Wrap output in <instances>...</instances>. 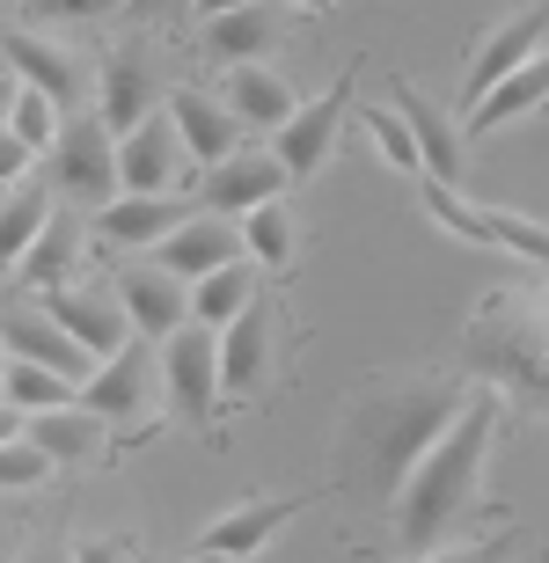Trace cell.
Masks as SVG:
<instances>
[{"instance_id": "obj_1", "label": "cell", "mask_w": 549, "mask_h": 563, "mask_svg": "<svg viewBox=\"0 0 549 563\" xmlns=\"http://www.w3.org/2000/svg\"><path fill=\"white\" fill-rule=\"evenodd\" d=\"M462 388L447 374H418V380H374L352 396L338 424V461L330 483L360 505H396V490L410 483V468L425 461V446L454 424Z\"/></svg>"}, {"instance_id": "obj_2", "label": "cell", "mask_w": 549, "mask_h": 563, "mask_svg": "<svg viewBox=\"0 0 549 563\" xmlns=\"http://www.w3.org/2000/svg\"><path fill=\"white\" fill-rule=\"evenodd\" d=\"M491 432H498V396L484 388V396H469L462 410H454V424L425 446V461L410 468V483H403L396 505H388L403 556H432V549H447L469 520H476V505H484Z\"/></svg>"}, {"instance_id": "obj_3", "label": "cell", "mask_w": 549, "mask_h": 563, "mask_svg": "<svg viewBox=\"0 0 549 563\" xmlns=\"http://www.w3.org/2000/svg\"><path fill=\"white\" fill-rule=\"evenodd\" d=\"M469 374H484L491 388L520 396L528 410H549V278L535 286H498L462 330Z\"/></svg>"}, {"instance_id": "obj_4", "label": "cell", "mask_w": 549, "mask_h": 563, "mask_svg": "<svg viewBox=\"0 0 549 563\" xmlns=\"http://www.w3.org/2000/svg\"><path fill=\"white\" fill-rule=\"evenodd\" d=\"M52 184H59V198L96 206V212L118 198V140H110V125L96 110L59 125V140H52Z\"/></svg>"}, {"instance_id": "obj_5", "label": "cell", "mask_w": 549, "mask_h": 563, "mask_svg": "<svg viewBox=\"0 0 549 563\" xmlns=\"http://www.w3.org/2000/svg\"><path fill=\"white\" fill-rule=\"evenodd\" d=\"M162 402L190 424L212 418V402H220V330L184 322V330L162 344Z\"/></svg>"}, {"instance_id": "obj_6", "label": "cell", "mask_w": 549, "mask_h": 563, "mask_svg": "<svg viewBox=\"0 0 549 563\" xmlns=\"http://www.w3.org/2000/svg\"><path fill=\"white\" fill-rule=\"evenodd\" d=\"M184 140H176L169 110H147L140 125L118 140V190L125 198H169V190H184Z\"/></svg>"}, {"instance_id": "obj_7", "label": "cell", "mask_w": 549, "mask_h": 563, "mask_svg": "<svg viewBox=\"0 0 549 563\" xmlns=\"http://www.w3.org/2000/svg\"><path fill=\"white\" fill-rule=\"evenodd\" d=\"M37 308L59 322L74 344H81L96 366L103 358H118L132 344V322H125V308H118V292H88V286H52V292H37Z\"/></svg>"}, {"instance_id": "obj_8", "label": "cell", "mask_w": 549, "mask_h": 563, "mask_svg": "<svg viewBox=\"0 0 549 563\" xmlns=\"http://www.w3.org/2000/svg\"><path fill=\"white\" fill-rule=\"evenodd\" d=\"M154 380H162V358H154V344H125L118 358H103L96 374L81 380V410H96L103 424H125V418H140L154 402Z\"/></svg>"}, {"instance_id": "obj_9", "label": "cell", "mask_w": 549, "mask_h": 563, "mask_svg": "<svg viewBox=\"0 0 549 563\" xmlns=\"http://www.w3.org/2000/svg\"><path fill=\"white\" fill-rule=\"evenodd\" d=\"M0 344H8V358H30V366H52V374H66L74 388L96 374V358H88L81 344H74V336H66L59 322L37 308V300H8V308H0Z\"/></svg>"}, {"instance_id": "obj_10", "label": "cell", "mask_w": 549, "mask_h": 563, "mask_svg": "<svg viewBox=\"0 0 549 563\" xmlns=\"http://www.w3.org/2000/svg\"><path fill=\"white\" fill-rule=\"evenodd\" d=\"M154 264H162L169 278H184V286H198L206 272H228V264H242V220L190 212L176 234H162V242H154Z\"/></svg>"}, {"instance_id": "obj_11", "label": "cell", "mask_w": 549, "mask_h": 563, "mask_svg": "<svg viewBox=\"0 0 549 563\" xmlns=\"http://www.w3.org/2000/svg\"><path fill=\"white\" fill-rule=\"evenodd\" d=\"M286 184H294V176L278 168V154H228V162L198 168V206L220 212V220H242V212L272 206Z\"/></svg>"}, {"instance_id": "obj_12", "label": "cell", "mask_w": 549, "mask_h": 563, "mask_svg": "<svg viewBox=\"0 0 549 563\" xmlns=\"http://www.w3.org/2000/svg\"><path fill=\"white\" fill-rule=\"evenodd\" d=\"M344 103H352V74L330 81L316 103H300L294 118L278 125V168H286L294 184H300V176H316V168L330 162V140H338V125H344Z\"/></svg>"}, {"instance_id": "obj_13", "label": "cell", "mask_w": 549, "mask_h": 563, "mask_svg": "<svg viewBox=\"0 0 549 563\" xmlns=\"http://www.w3.org/2000/svg\"><path fill=\"white\" fill-rule=\"evenodd\" d=\"M0 66H15L22 88H37V96H52L59 110H74L88 96V74L74 52H59V44H44L37 30H0Z\"/></svg>"}, {"instance_id": "obj_14", "label": "cell", "mask_w": 549, "mask_h": 563, "mask_svg": "<svg viewBox=\"0 0 549 563\" xmlns=\"http://www.w3.org/2000/svg\"><path fill=\"white\" fill-rule=\"evenodd\" d=\"M118 308H125V322L147 336V344H169V336L190 322V286L169 278L162 264H140V272L118 278Z\"/></svg>"}, {"instance_id": "obj_15", "label": "cell", "mask_w": 549, "mask_h": 563, "mask_svg": "<svg viewBox=\"0 0 549 563\" xmlns=\"http://www.w3.org/2000/svg\"><path fill=\"white\" fill-rule=\"evenodd\" d=\"M162 110H169V125H176V140H184L190 168H212V162H228L234 146H242V118H234L228 103L198 96V88H176V96H162Z\"/></svg>"}, {"instance_id": "obj_16", "label": "cell", "mask_w": 549, "mask_h": 563, "mask_svg": "<svg viewBox=\"0 0 549 563\" xmlns=\"http://www.w3.org/2000/svg\"><path fill=\"white\" fill-rule=\"evenodd\" d=\"M542 30H549V8H528V15L498 22V30L484 37V52H476V66L462 74V103H484L506 74H520V66L542 52Z\"/></svg>"}, {"instance_id": "obj_17", "label": "cell", "mask_w": 549, "mask_h": 563, "mask_svg": "<svg viewBox=\"0 0 549 563\" xmlns=\"http://www.w3.org/2000/svg\"><path fill=\"white\" fill-rule=\"evenodd\" d=\"M396 118H403V132H410V146H418L425 176H432V184H454V176H462V132H454V118L410 81H396Z\"/></svg>"}, {"instance_id": "obj_18", "label": "cell", "mask_w": 549, "mask_h": 563, "mask_svg": "<svg viewBox=\"0 0 549 563\" xmlns=\"http://www.w3.org/2000/svg\"><path fill=\"white\" fill-rule=\"evenodd\" d=\"M272 366V300L256 292L250 308L220 330V396H256Z\"/></svg>"}, {"instance_id": "obj_19", "label": "cell", "mask_w": 549, "mask_h": 563, "mask_svg": "<svg viewBox=\"0 0 549 563\" xmlns=\"http://www.w3.org/2000/svg\"><path fill=\"white\" fill-rule=\"evenodd\" d=\"M184 220H190V212H184V190H169V198H125V190H118V198H110L88 228L103 234L110 250H154V242H162V234H176Z\"/></svg>"}, {"instance_id": "obj_20", "label": "cell", "mask_w": 549, "mask_h": 563, "mask_svg": "<svg viewBox=\"0 0 549 563\" xmlns=\"http://www.w3.org/2000/svg\"><path fill=\"white\" fill-rule=\"evenodd\" d=\"M147 110H162V74H154L147 52H110L103 66V103H96V118H103L118 140H125Z\"/></svg>"}, {"instance_id": "obj_21", "label": "cell", "mask_w": 549, "mask_h": 563, "mask_svg": "<svg viewBox=\"0 0 549 563\" xmlns=\"http://www.w3.org/2000/svg\"><path fill=\"white\" fill-rule=\"evenodd\" d=\"M278 30H286V0H250V8H228L206 22V52L228 66H250L256 52L278 44Z\"/></svg>"}, {"instance_id": "obj_22", "label": "cell", "mask_w": 549, "mask_h": 563, "mask_svg": "<svg viewBox=\"0 0 549 563\" xmlns=\"http://www.w3.org/2000/svg\"><path fill=\"white\" fill-rule=\"evenodd\" d=\"M294 512H300V498H250V505H234L228 520H212L206 534H198V556H256V549L272 542Z\"/></svg>"}, {"instance_id": "obj_23", "label": "cell", "mask_w": 549, "mask_h": 563, "mask_svg": "<svg viewBox=\"0 0 549 563\" xmlns=\"http://www.w3.org/2000/svg\"><path fill=\"white\" fill-rule=\"evenodd\" d=\"M22 439L44 446L52 461H96L103 439H110V424L96 418V410H81V402H59V410H37V418L22 424Z\"/></svg>"}, {"instance_id": "obj_24", "label": "cell", "mask_w": 549, "mask_h": 563, "mask_svg": "<svg viewBox=\"0 0 549 563\" xmlns=\"http://www.w3.org/2000/svg\"><path fill=\"white\" fill-rule=\"evenodd\" d=\"M228 110L242 118V125H256V132H278L286 118L300 110V96L286 81H278L272 66H228Z\"/></svg>"}, {"instance_id": "obj_25", "label": "cell", "mask_w": 549, "mask_h": 563, "mask_svg": "<svg viewBox=\"0 0 549 563\" xmlns=\"http://www.w3.org/2000/svg\"><path fill=\"white\" fill-rule=\"evenodd\" d=\"M74 256H81V220H44V234L37 242H30V250H22V292H30V300H37V292H52V286H66V278H74Z\"/></svg>"}, {"instance_id": "obj_26", "label": "cell", "mask_w": 549, "mask_h": 563, "mask_svg": "<svg viewBox=\"0 0 549 563\" xmlns=\"http://www.w3.org/2000/svg\"><path fill=\"white\" fill-rule=\"evenodd\" d=\"M549 103V44L535 52L520 74H506V81L491 88L484 103H476V118H469V132H491V125H506V118H520V110H542Z\"/></svg>"}, {"instance_id": "obj_27", "label": "cell", "mask_w": 549, "mask_h": 563, "mask_svg": "<svg viewBox=\"0 0 549 563\" xmlns=\"http://www.w3.org/2000/svg\"><path fill=\"white\" fill-rule=\"evenodd\" d=\"M256 300V278L242 272V264H228V272H206L198 286H190V322H206V330H228L234 314Z\"/></svg>"}, {"instance_id": "obj_28", "label": "cell", "mask_w": 549, "mask_h": 563, "mask_svg": "<svg viewBox=\"0 0 549 563\" xmlns=\"http://www.w3.org/2000/svg\"><path fill=\"white\" fill-rule=\"evenodd\" d=\"M52 220V190L44 184H15V198L0 206V264H22V250L44 234Z\"/></svg>"}, {"instance_id": "obj_29", "label": "cell", "mask_w": 549, "mask_h": 563, "mask_svg": "<svg viewBox=\"0 0 549 563\" xmlns=\"http://www.w3.org/2000/svg\"><path fill=\"white\" fill-rule=\"evenodd\" d=\"M0 396L15 402V410H59V402H74V380L52 374V366H30V358H8V380H0Z\"/></svg>"}, {"instance_id": "obj_30", "label": "cell", "mask_w": 549, "mask_h": 563, "mask_svg": "<svg viewBox=\"0 0 549 563\" xmlns=\"http://www.w3.org/2000/svg\"><path fill=\"white\" fill-rule=\"evenodd\" d=\"M242 242H250L264 264H294V212L278 206H256V212H242Z\"/></svg>"}, {"instance_id": "obj_31", "label": "cell", "mask_w": 549, "mask_h": 563, "mask_svg": "<svg viewBox=\"0 0 549 563\" xmlns=\"http://www.w3.org/2000/svg\"><path fill=\"white\" fill-rule=\"evenodd\" d=\"M8 132H15L30 154H37V146H52V140H59V103H52V96H37V88H15V96H8Z\"/></svg>"}, {"instance_id": "obj_32", "label": "cell", "mask_w": 549, "mask_h": 563, "mask_svg": "<svg viewBox=\"0 0 549 563\" xmlns=\"http://www.w3.org/2000/svg\"><path fill=\"white\" fill-rule=\"evenodd\" d=\"M425 212H432V220H447V228L462 234V242H491L484 212L462 206V198H454V184H432V176H425Z\"/></svg>"}, {"instance_id": "obj_33", "label": "cell", "mask_w": 549, "mask_h": 563, "mask_svg": "<svg viewBox=\"0 0 549 563\" xmlns=\"http://www.w3.org/2000/svg\"><path fill=\"white\" fill-rule=\"evenodd\" d=\"M44 476H52V454L44 446H30V439H8L0 446V490H37Z\"/></svg>"}, {"instance_id": "obj_34", "label": "cell", "mask_w": 549, "mask_h": 563, "mask_svg": "<svg viewBox=\"0 0 549 563\" xmlns=\"http://www.w3.org/2000/svg\"><path fill=\"white\" fill-rule=\"evenodd\" d=\"M366 132H374V146H381L388 168H410V176H418V146H410V132H403L396 110H366Z\"/></svg>"}, {"instance_id": "obj_35", "label": "cell", "mask_w": 549, "mask_h": 563, "mask_svg": "<svg viewBox=\"0 0 549 563\" xmlns=\"http://www.w3.org/2000/svg\"><path fill=\"white\" fill-rule=\"evenodd\" d=\"M484 228H491V242H506L520 256H549V228H535L520 212H484Z\"/></svg>"}, {"instance_id": "obj_36", "label": "cell", "mask_w": 549, "mask_h": 563, "mask_svg": "<svg viewBox=\"0 0 549 563\" xmlns=\"http://www.w3.org/2000/svg\"><path fill=\"white\" fill-rule=\"evenodd\" d=\"M118 8H132V0H30L37 22H103V15H118Z\"/></svg>"}, {"instance_id": "obj_37", "label": "cell", "mask_w": 549, "mask_h": 563, "mask_svg": "<svg viewBox=\"0 0 549 563\" xmlns=\"http://www.w3.org/2000/svg\"><path fill=\"white\" fill-rule=\"evenodd\" d=\"M498 556H506V534L476 542V549H432V556H410V563H498Z\"/></svg>"}, {"instance_id": "obj_38", "label": "cell", "mask_w": 549, "mask_h": 563, "mask_svg": "<svg viewBox=\"0 0 549 563\" xmlns=\"http://www.w3.org/2000/svg\"><path fill=\"white\" fill-rule=\"evenodd\" d=\"M22 168H30V146L0 125V184H22Z\"/></svg>"}, {"instance_id": "obj_39", "label": "cell", "mask_w": 549, "mask_h": 563, "mask_svg": "<svg viewBox=\"0 0 549 563\" xmlns=\"http://www.w3.org/2000/svg\"><path fill=\"white\" fill-rule=\"evenodd\" d=\"M22 424H30V410H15V402L0 396V446H8V439H22Z\"/></svg>"}, {"instance_id": "obj_40", "label": "cell", "mask_w": 549, "mask_h": 563, "mask_svg": "<svg viewBox=\"0 0 549 563\" xmlns=\"http://www.w3.org/2000/svg\"><path fill=\"white\" fill-rule=\"evenodd\" d=\"M132 8H140V15H154V22H169V15H184L190 0H132Z\"/></svg>"}, {"instance_id": "obj_41", "label": "cell", "mask_w": 549, "mask_h": 563, "mask_svg": "<svg viewBox=\"0 0 549 563\" xmlns=\"http://www.w3.org/2000/svg\"><path fill=\"white\" fill-rule=\"evenodd\" d=\"M74 563H118V549H110V542H81V549H74Z\"/></svg>"}, {"instance_id": "obj_42", "label": "cell", "mask_w": 549, "mask_h": 563, "mask_svg": "<svg viewBox=\"0 0 549 563\" xmlns=\"http://www.w3.org/2000/svg\"><path fill=\"white\" fill-rule=\"evenodd\" d=\"M228 8H250V0H190V15H206V22L228 15Z\"/></svg>"}, {"instance_id": "obj_43", "label": "cell", "mask_w": 549, "mask_h": 563, "mask_svg": "<svg viewBox=\"0 0 549 563\" xmlns=\"http://www.w3.org/2000/svg\"><path fill=\"white\" fill-rule=\"evenodd\" d=\"M22 563H74V556H52V549H30V556Z\"/></svg>"}, {"instance_id": "obj_44", "label": "cell", "mask_w": 549, "mask_h": 563, "mask_svg": "<svg viewBox=\"0 0 549 563\" xmlns=\"http://www.w3.org/2000/svg\"><path fill=\"white\" fill-rule=\"evenodd\" d=\"M0 380H8V344H0Z\"/></svg>"}, {"instance_id": "obj_45", "label": "cell", "mask_w": 549, "mask_h": 563, "mask_svg": "<svg viewBox=\"0 0 549 563\" xmlns=\"http://www.w3.org/2000/svg\"><path fill=\"white\" fill-rule=\"evenodd\" d=\"M300 8H330V0H300Z\"/></svg>"}]
</instances>
